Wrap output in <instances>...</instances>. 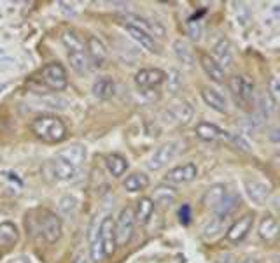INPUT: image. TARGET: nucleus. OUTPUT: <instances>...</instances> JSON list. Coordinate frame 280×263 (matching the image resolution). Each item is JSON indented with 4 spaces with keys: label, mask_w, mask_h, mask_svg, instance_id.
Listing matches in <instances>:
<instances>
[{
    "label": "nucleus",
    "mask_w": 280,
    "mask_h": 263,
    "mask_svg": "<svg viewBox=\"0 0 280 263\" xmlns=\"http://www.w3.org/2000/svg\"><path fill=\"white\" fill-rule=\"evenodd\" d=\"M25 227L34 239L42 240L46 244H55L63 235V223H61L60 216L42 207L32 209L30 212H27Z\"/></svg>",
    "instance_id": "obj_1"
},
{
    "label": "nucleus",
    "mask_w": 280,
    "mask_h": 263,
    "mask_svg": "<svg viewBox=\"0 0 280 263\" xmlns=\"http://www.w3.org/2000/svg\"><path fill=\"white\" fill-rule=\"evenodd\" d=\"M30 130L39 141L46 144H60L67 139L68 128L56 114H40L30 123Z\"/></svg>",
    "instance_id": "obj_2"
},
{
    "label": "nucleus",
    "mask_w": 280,
    "mask_h": 263,
    "mask_svg": "<svg viewBox=\"0 0 280 263\" xmlns=\"http://www.w3.org/2000/svg\"><path fill=\"white\" fill-rule=\"evenodd\" d=\"M228 88L231 92L235 104L244 111H252L256 104V86L247 76L235 74L228 77Z\"/></svg>",
    "instance_id": "obj_3"
},
{
    "label": "nucleus",
    "mask_w": 280,
    "mask_h": 263,
    "mask_svg": "<svg viewBox=\"0 0 280 263\" xmlns=\"http://www.w3.org/2000/svg\"><path fill=\"white\" fill-rule=\"evenodd\" d=\"M135 214H133V207H125L119 212L118 220H114V233H116V244L118 248H125L130 244L131 237L135 232Z\"/></svg>",
    "instance_id": "obj_4"
},
{
    "label": "nucleus",
    "mask_w": 280,
    "mask_h": 263,
    "mask_svg": "<svg viewBox=\"0 0 280 263\" xmlns=\"http://www.w3.org/2000/svg\"><path fill=\"white\" fill-rule=\"evenodd\" d=\"M40 79L53 92H63L68 86L67 69L60 61H51V63L44 65L42 71H40Z\"/></svg>",
    "instance_id": "obj_5"
},
{
    "label": "nucleus",
    "mask_w": 280,
    "mask_h": 263,
    "mask_svg": "<svg viewBox=\"0 0 280 263\" xmlns=\"http://www.w3.org/2000/svg\"><path fill=\"white\" fill-rule=\"evenodd\" d=\"M254 217H256L254 212H247V214L238 217L237 221H233V223L226 228L224 239L228 240L229 244H240V242L250 233V230H252Z\"/></svg>",
    "instance_id": "obj_6"
},
{
    "label": "nucleus",
    "mask_w": 280,
    "mask_h": 263,
    "mask_svg": "<svg viewBox=\"0 0 280 263\" xmlns=\"http://www.w3.org/2000/svg\"><path fill=\"white\" fill-rule=\"evenodd\" d=\"M196 176H198V167H196V163L188 162V163H182V165L170 168L163 179H165V184L180 186V184H188V183H191V181H195Z\"/></svg>",
    "instance_id": "obj_7"
},
{
    "label": "nucleus",
    "mask_w": 280,
    "mask_h": 263,
    "mask_svg": "<svg viewBox=\"0 0 280 263\" xmlns=\"http://www.w3.org/2000/svg\"><path fill=\"white\" fill-rule=\"evenodd\" d=\"M165 79H167V72L161 69H140L133 77L135 86L142 92L159 88L165 83Z\"/></svg>",
    "instance_id": "obj_8"
},
{
    "label": "nucleus",
    "mask_w": 280,
    "mask_h": 263,
    "mask_svg": "<svg viewBox=\"0 0 280 263\" xmlns=\"http://www.w3.org/2000/svg\"><path fill=\"white\" fill-rule=\"evenodd\" d=\"M179 149H180V142L170 141L163 144V146H159L158 149L154 151V155L151 156L147 167H149L151 170H161L163 167H167L168 163L179 155Z\"/></svg>",
    "instance_id": "obj_9"
},
{
    "label": "nucleus",
    "mask_w": 280,
    "mask_h": 263,
    "mask_svg": "<svg viewBox=\"0 0 280 263\" xmlns=\"http://www.w3.org/2000/svg\"><path fill=\"white\" fill-rule=\"evenodd\" d=\"M98 237L102 242V249H104V256L109 258L116 253L118 244H116V233H114V217L105 216L98 225Z\"/></svg>",
    "instance_id": "obj_10"
},
{
    "label": "nucleus",
    "mask_w": 280,
    "mask_h": 263,
    "mask_svg": "<svg viewBox=\"0 0 280 263\" xmlns=\"http://www.w3.org/2000/svg\"><path fill=\"white\" fill-rule=\"evenodd\" d=\"M165 114L170 118V121L179 123V125H188V123L193 120V107L188 100L177 98V100H174L170 105H168Z\"/></svg>",
    "instance_id": "obj_11"
},
{
    "label": "nucleus",
    "mask_w": 280,
    "mask_h": 263,
    "mask_svg": "<svg viewBox=\"0 0 280 263\" xmlns=\"http://www.w3.org/2000/svg\"><path fill=\"white\" fill-rule=\"evenodd\" d=\"M86 55H88L91 65L102 67L107 61V58H109V49H107V46L98 37L88 35V39H86Z\"/></svg>",
    "instance_id": "obj_12"
},
{
    "label": "nucleus",
    "mask_w": 280,
    "mask_h": 263,
    "mask_svg": "<svg viewBox=\"0 0 280 263\" xmlns=\"http://www.w3.org/2000/svg\"><path fill=\"white\" fill-rule=\"evenodd\" d=\"M77 168L67 165L65 162H61L58 158H53L46 162V165L42 167V172L46 178H51L55 181H67L70 178H74Z\"/></svg>",
    "instance_id": "obj_13"
},
{
    "label": "nucleus",
    "mask_w": 280,
    "mask_h": 263,
    "mask_svg": "<svg viewBox=\"0 0 280 263\" xmlns=\"http://www.w3.org/2000/svg\"><path fill=\"white\" fill-rule=\"evenodd\" d=\"M195 134H196V137L201 139V141H205V142L224 141V139H228L229 141V137H231L228 132H224L217 125L208 123V121H200L198 125H196V128H195Z\"/></svg>",
    "instance_id": "obj_14"
},
{
    "label": "nucleus",
    "mask_w": 280,
    "mask_h": 263,
    "mask_svg": "<svg viewBox=\"0 0 280 263\" xmlns=\"http://www.w3.org/2000/svg\"><path fill=\"white\" fill-rule=\"evenodd\" d=\"M226 195H228V188H226V184L216 183V184H212V186H208L207 191L203 193V196H201V204H203V207L208 209V211H217V207L221 205V202L224 200Z\"/></svg>",
    "instance_id": "obj_15"
},
{
    "label": "nucleus",
    "mask_w": 280,
    "mask_h": 263,
    "mask_svg": "<svg viewBox=\"0 0 280 263\" xmlns=\"http://www.w3.org/2000/svg\"><path fill=\"white\" fill-rule=\"evenodd\" d=\"M245 190L249 193L250 200H254L259 205H265L266 200L270 199L271 195V188L268 183L261 179H247L245 181Z\"/></svg>",
    "instance_id": "obj_16"
},
{
    "label": "nucleus",
    "mask_w": 280,
    "mask_h": 263,
    "mask_svg": "<svg viewBox=\"0 0 280 263\" xmlns=\"http://www.w3.org/2000/svg\"><path fill=\"white\" fill-rule=\"evenodd\" d=\"M198 58H200L201 69H203V72L207 74L210 79L216 81V83H224V81H226V72L222 71L221 65L217 63V61L214 60L212 56L208 55V53L200 51L198 53Z\"/></svg>",
    "instance_id": "obj_17"
},
{
    "label": "nucleus",
    "mask_w": 280,
    "mask_h": 263,
    "mask_svg": "<svg viewBox=\"0 0 280 263\" xmlns=\"http://www.w3.org/2000/svg\"><path fill=\"white\" fill-rule=\"evenodd\" d=\"M201 98H203L205 104H207L210 109L216 111V113H221V114L228 113V100H226L224 95L217 92V90L203 86V88H201Z\"/></svg>",
    "instance_id": "obj_18"
},
{
    "label": "nucleus",
    "mask_w": 280,
    "mask_h": 263,
    "mask_svg": "<svg viewBox=\"0 0 280 263\" xmlns=\"http://www.w3.org/2000/svg\"><path fill=\"white\" fill-rule=\"evenodd\" d=\"M212 58L222 67V71L226 72V69H229L233 65V49L228 39H221L219 42L212 49Z\"/></svg>",
    "instance_id": "obj_19"
},
{
    "label": "nucleus",
    "mask_w": 280,
    "mask_h": 263,
    "mask_svg": "<svg viewBox=\"0 0 280 263\" xmlns=\"http://www.w3.org/2000/svg\"><path fill=\"white\" fill-rule=\"evenodd\" d=\"M125 30L128 32V35L131 37V39H133L135 42H138L144 49H147V51H151V53H158L159 51L154 37L149 35L147 32L140 30L138 27H133V25H130V23L125 25Z\"/></svg>",
    "instance_id": "obj_20"
},
{
    "label": "nucleus",
    "mask_w": 280,
    "mask_h": 263,
    "mask_svg": "<svg viewBox=\"0 0 280 263\" xmlns=\"http://www.w3.org/2000/svg\"><path fill=\"white\" fill-rule=\"evenodd\" d=\"M56 158L61 160V162H65L67 165L77 168L82 165V162L86 160V149L79 144H76V146H70V147H65V149H61L58 155H56Z\"/></svg>",
    "instance_id": "obj_21"
},
{
    "label": "nucleus",
    "mask_w": 280,
    "mask_h": 263,
    "mask_svg": "<svg viewBox=\"0 0 280 263\" xmlns=\"http://www.w3.org/2000/svg\"><path fill=\"white\" fill-rule=\"evenodd\" d=\"M19 240V230L11 221H2L0 223V248L11 249L18 244Z\"/></svg>",
    "instance_id": "obj_22"
},
{
    "label": "nucleus",
    "mask_w": 280,
    "mask_h": 263,
    "mask_svg": "<svg viewBox=\"0 0 280 263\" xmlns=\"http://www.w3.org/2000/svg\"><path fill=\"white\" fill-rule=\"evenodd\" d=\"M151 200L154 202V205H163V207H170L172 204L177 200V190L170 184H159L154 188Z\"/></svg>",
    "instance_id": "obj_23"
},
{
    "label": "nucleus",
    "mask_w": 280,
    "mask_h": 263,
    "mask_svg": "<svg viewBox=\"0 0 280 263\" xmlns=\"http://www.w3.org/2000/svg\"><path fill=\"white\" fill-rule=\"evenodd\" d=\"M258 233L265 242H273L278 237V221L273 214H266L258 227Z\"/></svg>",
    "instance_id": "obj_24"
},
{
    "label": "nucleus",
    "mask_w": 280,
    "mask_h": 263,
    "mask_svg": "<svg viewBox=\"0 0 280 263\" xmlns=\"http://www.w3.org/2000/svg\"><path fill=\"white\" fill-rule=\"evenodd\" d=\"M154 209H156V205L151 200V196H140L137 202V207L133 209L135 221L140 225H147L152 217V214H154Z\"/></svg>",
    "instance_id": "obj_25"
},
{
    "label": "nucleus",
    "mask_w": 280,
    "mask_h": 263,
    "mask_svg": "<svg viewBox=\"0 0 280 263\" xmlns=\"http://www.w3.org/2000/svg\"><path fill=\"white\" fill-rule=\"evenodd\" d=\"M114 93H116V83H114L112 77L102 76L93 83V95L97 98L107 100V98L114 97Z\"/></svg>",
    "instance_id": "obj_26"
},
{
    "label": "nucleus",
    "mask_w": 280,
    "mask_h": 263,
    "mask_svg": "<svg viewBox=\"0 0 280 263\" xmlns=\"http://www.w3.org/2000/svg\"><path fill=\"white\" fill-rule=\"evenodd\" d=\"M105 167L112 178H121L128 170V160L118 153H112L105 158Z\"/></svg>",
    "instance_id": "obj_27"
},
{
    "label": "nucleus",
    "mask_w": 280,
    "mask_h": 263,
    "mask_svg": "<svg viewBox=\"0 0 280 263\" xmlns=\"http://www.w3.org/2000/svg\"><path fill=\"white\" fill-rule=\"evenodd\" d=\"M149 186V176H146L144 172H131L126 176V179L123 181V188L130 193L142 191Z\"/></svg>",
    "instance_id": "obj_28"
},
{
    "label": "nucleus",
    "mask_w": 280,
    "mask_h": 263,
    "mask_svg": "<svg viewBox=\"0 0 280 263\" xmlns=\"http://www.w3.org/2000/svg\"><path fill=\"white\" fill-rule=\"evenodd\" d=\"M67 55H68L70 67H72L77 74L84 76V74H88L91 71V61H89L86 51H72V53H67Z\"/></svg>",
    "instance_id": "obj_29"
},
{
    "label": "nucleus",
    "mask_w": 280,
    "mask_h": 263,
    "mask_svg": "<svg viewBox=\"0 0 280 263\" xmlns=\"http://www.w3.org/2000/svg\"><path fill=\"white\" fill-rule=\"evenodd\" d=\"M61 42L67 48L68 53L72 51H86V40L77 34L76 30H65L61 34Z\"/></svg>",
    "instance_id": "obj_30"
},
{
    "label": "nucleus",
    "mask_w": 280,
    "mask_h": 263,
    "mask_svg": "<svg viewBox=\"0 0 280 263\" xmlns=\"http://www.w3.org/2000/svg\"><path fill=\"white\" fill-rule=\"evenodd\" d=\"M238 205H240V199L237 195H233V193H228L221 205L217 207V214L221 217H229L238 209Z\"/></svg>",
    "instance_id": "obj_31"
},
{
    "label": "nucleus",
    "mask_w": 280,
    "mask_h": 263,
    "mask_svg": "<svg viewBox=\"0 0 280 263\" xmlns=\"http://www.w3.org/2000/svg\"><path fill=\"white\" fill-rule=\"evenodd\" d=\"M174 49H175V55L179 56V60H182L184 63H193V60H195V51H193L191 46H189L186 40H182V39L175 40Z\"/></svg>",
    "instance_id": "obj_32"
},
{
    "label": "nucleus",
    "mask_w": 280,
    "mask_h": 263,
    "mask_svg": "<svg viewBox=\"0 0 280 263\" xmlns=\"http://www.w3.org/2000/svg\"><path fill=\"white\" fill-rule=\"evenodd\" d=\"M89 254H91V261L93 263H100L104 261V249H102V242L98 237V228L93 230L91 233V246H89Z\"/></svg>",
    "instance_id": "obj_33"
},
{
    "label": "nucleus",
    "mask_w": 280,
    "mask_h": 263,
    "mask_svg": "<svg viewBox=\"0 0 280 263\" xmlns=\"http://www.w3.org/2000/svg\"><path fill=\"white\" fill-rule=\"evenodd\" d=\"M186 28H188V35L191 37V39H195V40H198L200 37H201V21L198 18H189L188 19V23H186Z\"/></svg>",
    "instance_id": "obj_34"
},
{
    "label": "nucleus",
    "mask_w": 280,
    "mask_h": 263,
    "mask_svg": "<svg viewBox=\"0 0 280 263\" xmlns=\"http://www.w3.org/2000/svg\"><path fill=\"white\" fill-rule=\"evenodd\" d=\"M268 90H270V97L273 98V102H275V104H277V102H278V92H280V86H278V79H277V77H275V76L270 79Z\"/></svg>",
    "instance_id": "obj_35"
},
{
    "label": "nucleus",
    "mask_w": 280,
    "mask_h": 263,
    "mask_svg": "<svg viewBox=\"0 0 280 263\" xmlns=\"http://www.w3.org/2000/svg\"><path fill=\"white\" fill-rule=\"evenodd\" d=\"M179 217H180V223L182 225H188L191 221V209H189L188 204H184L179 211Z\"/></svg>",
    "instance_id": "obj_36"
},
{
    "label": "nucleus",
    "mask_w": 280,
    "mask_h": 263,
    "mask_svg": "<svg viewBox=\"0 0 280 263\" xmlns=\"http://www.w3.org/2000/svg\"><path fill=\"white\" fill-rule=\"evenodd\" d=\"M240 263H259L256 258H245V260H242Z\"/></svg>",
    "instance_id": "obj_37"
}]
</instances>
